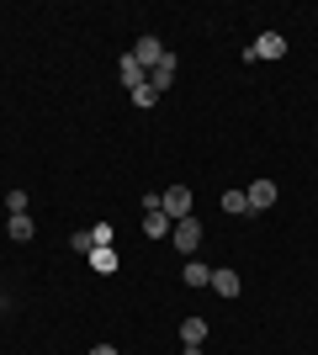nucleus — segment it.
Segmentation results:
<instances>
[{
	"instance_id": "nucleus-10",
	"label": "nucleus",
	"mask_w": 318,
	"mask_h": 355,
	"mask_svg": "<svg viewBox=\"0 0 318 355\" xmlns=\"http://www.w3.org/2000/svg\"><path fill=\"white\" fill-rule=\"evenodd\" d=\"M181 282L186 286H212V270L202 266V260H186V266H181Z\"/></svg>"
},
{
	"instance_id": "nucleus-6",
	"label": "nucleus",
	"mask_w": 318,
	"mask_h": 355,
	"mask_svg": "<svg viewBox=\"0 0 318 355\" xmlns=\"http://www.w3.org/2000/svg\"><path fill=\"white\" fill-rule=\"evenodd\" d=\"M249 53H255V59H281V53H287V37H281V32H260Z\"/></svg>"
},
{
	"instance_id": "nucleus-12",
	"label": "nucleus",
	"mask_w": 318,
	"mask_h": 355,
	"mask_svg": "<svg viewBox=\"0 0 318 355\" xmlns=\"http://www.w3.org/2000/svg\"><path fill=\"white\" fill-rule=\"evenodd\" d=\"M85 260H91V270H101V276H112V270H117V244H112V250H91V254H85Z\"/></svg>"
},
{
	"instance_id": "nucleus-3",
	"label": "nucleus",
	"mask_w": 318,
	"mask_h": 355,
	"mask_svg": "<svg viewBox=\"0 0 318 355\" xmlns=\"http://www.w3.org/2000/svg\"><path fill=\"white\" fill-rule=\"evenodd\" d=\"M244 196H249V212L276 207V180H249V186H244Z\"/></svg>"
},
{
	"instance_id": "nucleus-5",
	"label": "nucleus",
	"mask_w": 318,
	"mask_h": 355,
	"mask_svg": "<svg viewBox=\"0 0 318 355\" xmlns=\"http://www.w3.org/2000/svg\"><path fill=\"white\" fill-rule=\"evenodd\" d=\"M149 85H154V96H165V90L175 85V53H165V59L149 69Z\"/></svg>"
},
{
	"instance_id": "nucleus-16",
	"label": "nucleus",
	"mask_w": 318,
	"mask_h": 355,
	"mask_svg": "<svg viewBox=\"0 0 318 355\" xmlns=\"http://www.w3.org/2000/svg\"><path fill=\"white\" fill-rule=\"evenodd\" d=\"M6 207H11V212H27V191H21V186H16V191H6Z\"/></svg>"
},
{
	"instance_id": "nucleus-4",
	"label": "nucleus",
	"mask_w": 318,
	"mask_h": 355,
	"mask_svg": "<svg viewBox=\"0 0 318 355\" xmlns=\"http://www.w3.org/2000/svg\"><path fill=\"white\" fill-rule=\"evenodd\" d=\"M165 53H170V48L159 43V37H138V43H133V59L143 64V69H154V64L165 59Z\"/></svg>"
},
{
	"instance_id": "nucleus-17",
	"label": "nucleus",
	"mask_w": 318,
	"mask_h": 355,
	"mask_svg": "<svg viewBox=\"0 0 318 355\" xmlns=\"http://www.w3.org/2000/svg\"><path fill=\"white\" fill-rule=\"evenodd\" d=\"M154 101H159V96H154V85H138V90H133V106H154Z\"/></svg>"
},
{
	"instance_id": "nucleus-7",
	"label": "nucleus",
	"mask_w": 318,
	"mask_h": 355,
	"mask_svg": "<svg viewBox=\"0 0 318 355\" xmlns=\"http://www.w3.org/2000/svg\"><path fill=\"white\" fill-rule=\"evenodd\" d=\"M117 80H122L127 90H138V85H149V69H143V64H138L133 53H127V59L117 64Z\"/></svg>"
},
{
	"instance_id": "nucleus-19",
	"label": "nucleus",
	"mask_w": 318,
	"mask_h": 355,
	"mask_svg": "<svg viewBox=\"0 0 318 355\" xmlns=\"http://www.w3.org/2000/svg\"><path fill=\"white\" fill-rule=\"evenodd\" d=\"M0 308H6V297H0Z\"/></svg>"
},
{
	"instance_id": "nucleus-11",
	"label": "nucleus",
	"mask_w": 318,
	"mask_h": 355,
	"mask_svg": "<svg viewBox=\"0 0 318 355\" xmlns=\"http://www.w3.org/2000/svg\"><path fill=\"white\" fill-rule=\"evenodd\" d=\"M143 234H149V239H165V234H175V223H170L165 212H143Z\"/></svg>"
},
{
	"instance_id": "nucleus-14",
	"label": "nucleus",
	"mask_w": 318,
	"mask_h": 355,
	"mask_svg": "<svg viewBox=\"0 0 318 355\" xmlns=\"http://www.w3.org/2000/svg\"><path fill=\"white\" fill-rule=\"evenodd\" d=\"M112 244H117V228H112V223H96L91 228V250H112Z\"/></svg>"
},
{
	"instance_id": "nucleus-1",
	"label": "nucleus",
	"mask_w": 318,
	"mask_h": 355,
	"mask_svg": "<svg viewBox=\"0 0 318 355\" xmlns=\"http://www.w3.org/2000/svg\"><path fill=\"white\" fill-rule=\"evenodd\" d=\"M159 207H165V218H170V223L191 218V191H186V186H170V191L159 196Z\"/></svg>"
},
{
	"instance_id": "nucleus-9",
	"label": "nucleus",
	"mask_w": 318,
	"mask_h": 355,
	"mask_svg": "<svg viewBox=\"0 0 318 355\" xmlns=\"http://www.w3.org/2000/svg\"><path fill=\"white\" fill-rule=\"evenodd\" d=\"M6 234H11L16 244H27V239L37 234V228H32V212H11V223H6Z\"/></svg>"
},
{
	"instance_id": "nucleus-8",
	"label": "nucleus",
	"mask_w": 318,
	"mask_h": 355,
	"mask_svg": "<svg viewBox=\"0 0 318 355\" xmlns=\"http://www.w3.org/2000/svg\"><path fill=\"white\" fill-rule=\"evenodd\" d=\"M239 270H212V292H218V297H239Z\"/></svg>"
},
{
	"instance_id": "nucleus-13",
	"label": "nucleus",
	"mask_w": 318,
	"mask_h": 355,
	"mask_svg": "<svg viewBox=\"0 0 318 355\" xmlns=\"http://www.w3.org/2000/svg\"><path fill=\"white\" fill-rule=\"evenodd\" d=\"M181 345H207V318H186L181 324Z\"/></svg>"
},
{
	"instance_id": "nucleus-2",
	"label": "nucleus",
	"mask_w": 318,
	"mask_h": 355,
	"mask_svg": "<svg viewBox=\"0 0 318 355\" xmlns=\"http://www.w3.org/2000/svg\"><path fill=\"white\" fill-rule=\"evenodd\" d=\"M170 239H175V250H181V254H197V250H202V223H197V218H181Z\"/></svg>"
},
{
	"instance_id": "nucleus-15",
	"label": "nucleus",
	"mask_w": 318,
	"mask_h": 355,
	"mask_svg": "<svg viewBox=\"0 0 318 355\" xmlns=\"http://www.w3.org/2000/svg\"><path fill=\"white\" fill-rule=\"evenodd\" d=\"M223 212H249V196L244 191H223Z\"/></svg>"
},
{
	"instance_id": "nucleus-18",
	"label": "nucleus",
	"mask_w": 318,
	"mask_h": 355,
	"mask_svg": "<svg viewBox=\"0 0 318 355\" xmlns=\"http://www.w3.org/2000/svg\"><path fill=\"white\" fill-rule=\"evenodd\" d=\"M91 355H117V345H91Z\"/></svg>"
}]
</instances>
